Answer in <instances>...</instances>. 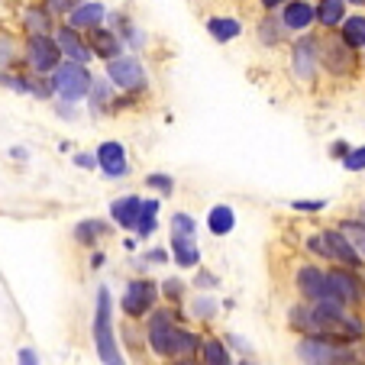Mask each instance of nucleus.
<instances>
[{"label": "nucleus", "mask_w": 365, "mask_h": 365, "mask_svg": "<svg viewBox=\"0 0 365 365\" xmlns=\"http://www.w3.org/2000/svg\"><path fill=\"white\" fill-rule=\"evenodd\" d=\"M185 314L194 324H210V320L217 317V297L210 294V291H197L194 297H187Z\"/></svg>", "instance_id": "393cba45"}, {"label": "nucleus", "mask_w": 365, "mask_h": 365, "mask_svg": "<svg viewBox=\"0 0 365 365\" xmlns=\"http://www.w3.org/2000/svg\"><path fill=\"white\" fill-rule=\"evenodd\" d=\"M339 39L352 48V52H365V14H352L343 20V26L336 29Z\"/></svg>", "instance_id": "c85d7f7f"}, {"label": "nucleus", "mask_w": 365, "mask_h": 365, "mask_svg": "<svg viewBox=\"0 0 365 365\" xmlns=\"http://www.w3.org/2000/svg\"><path fill=\"white\" fill-rule=\"evenodd\" d=\"M259 4H262V10H282L288 0H259Z\"/></svg>", "instance_id": "49530a36"}, {"label": "nucleus", "mask_w": 365, "mask_h": 365, "mask_svg": "<svg viewBox=\"0 0 365 365\" xmlns=\"http://www.w3.org/2000/svg\"><path fill=\"white\" fill-rule=\"evenodd\" d=\"M168 227H172V236H197V220L187 210H175Z\"/></svg>", "instance_id": "f704fd0d"}, {"label": "nucleus", "mask_w": 365, "mask_h": 365, "mask_svg": "<svg viewBox=\"0 0 365 365\" xmlns=\"http://www.w3.org/2000/svg\"><path fill=\"white\" fill-rule=\"evenodd\" d=\"M103 262H107V252H101V249H94V255H91V269H101Z\"/></svg>", "instance_id": "a18cd8bd"}, {"label": "nucleus", "mask_w": 365, "mask_h": 365, "mask_svg": "<svg viewBox=\"0 0 365 365\" xmlns=\"http://www.w3.org/2000/svg\"><path fill=\"white\" fill-rule=\"evenodd\" d=\"M81 4H88V0H42V7H46L52 16H58V14L68 16L71 10H78Z\"/></svg>", "instance_id": "4c0bfd02"}, {"label": "nucleus", "mask_w": 365, "mask_h": 365, "mask_svg": "<svg viewBox=\"0 0 365 365\" xmlns=\"http://www.w3.org/2000/svg\"><path fill=\"white\" fill-rule=\"evenodd\" d=\"M88 110L94 120H103L107 113H113V103H117V88L107 75H94V84H91V94H88Z\"/></svg>", "instance_id": "f3484780"}, {"label": "nucleus", "mask_w": 365, "mask_h": 365, "mask_svg": "<svg viewBox=\"0 0 365 365\" xmlns=\"http://www.w3.org/2000/svg\"><path fill=\"white\" fill-rule=\"evenodd\" d=\"M162 365H200V359H172V362H162Z\"/></svg>", "instance_id": "de8ad7c7"}, {"label": "nucleus", "mask_w": 365, "mask_h": 365, "mask_svg": "<svg viewBox=\"0 0 365 365\" xmlns=\"http://www.w3.org/2000/svg\"><path fill=\"white\" fill-rule=\"evenodd\" d=\"M204 26H207V33H210V39L220 42V46H227V42H233L242 36L240 16H207Z\"/></svg>", "instance_id": "b1692460"}, {"label": "nucleus", "mask_w": 365, "mask_h": 365, "mask_svg": "<svg viewBox=\"0 0 365 365\" xmlns=\"http://www.w3.org/2000/svg\"><path fill=\"white\" fill-rule=\"evenodd\" d=\"M304 252H307L314 262L343 265V269H356V272L365 269L359 252L349 246V240H346L336 227H324V230H317V233H310L307 240H304Z\"/></svg>", "instance_id": "7ed1b4c3"}, {"label": "nucleus", "mask_w": 365, "mask_h": 365, "mask_svg": "<svg viewBox=\"0 0 365 365\" xmlns=\"http://www.w3.org/2000/svg\"><path fill=\"white\" fill-rule=\"evenodd\" d=\"M71 162H75L78 168H84V172H97V152H75L71 155Z\"/></svg>", "instance_id": "ea45409f"}, {"label": "nucleus", "mask_w": 365, "mask_h": 365, "mask_svg": "<svg viewBox=\"0 0 365 365\" xmlns=\"http://www.w3.org/2000/svg\"><path fill=\"white\" fill-rule=\"evenodd\" d=\"M97 172L107 181H123L130 175V159H126V145L120 139H103L97 145Z\"/></svg>", "instance_id": "ddd939ff"}, {"label": "nucleus", "mask_w": 365, "mask_h": 365, "mask_svg": "<svg viewBox=\"0 0 365 365\" xmlns=\"http://www.w3.org/2000/svg\"><path fill=\"white\" fill-rule=\"evenodd\" d=\"M168 259H172V252H168V249H162V246H152L149 252H145V259H143V262H145V265H165Z\"/></svg>", "instance_id": "a19ab883"}, {"label": "nucleus", "mask_w": 365, "mask_h": 365, "mask_svg": "<svg viewBox=\"0 0 365 365\" xmlns=\"http://www.w3.org/2000/svg\"><path fill=\"white\" fill-rule=\"evenodd\" d=\"M91 339H94V349L101 365H130L123 356V346H120L117 327H113V297L110 288L101 284L94 297V320H91Z\"/></svg>", "instance_id": "f03ea898"}, {"label": "nucleus", "mask_w": 365, "mask_h": 365, "mask_svg": "<svg viewBox=\"0 0 365 365\" xmlns=\"http://www.w3.org/2000/svg\"><path fill=\"white\" fill-rule=\"evenodd\" d=\"M282 23L288 33L304 36V33H310L314 23H317V7H314L310 0H288L282 7Z\"/></svg>", "instance_id": "2eb2a0df"}, {"label": "nucleus", "mask_w": 365, "mask_h": 365, "mask_svg": "<svg viewBox=\"0 0 365 365\" xmlns=\"http://www.w3.org/2000/svg\"><path fill=\"white\" fill-rule=\"evenodd\" d=\"M162 304V291L159 282H152L145 275H136L123 284V294H120V310H123L126 320H145L152 310Z\"/></svg>", "instance_id": "0eeeda50"}, {"label": "nucleus", "mask_w": 365, "mask_h": 365, "mask_svg": "<svg viewBox=\"0 0 365 365\" xmlns=\"http://www.w3.org/2000/svg\"><path fill=\"white\" fill-rule=\"evenodd\" d=\"M88 46H91V52H94V58H101L103 65L113 62V58H120V56H126L123 39H120L110 26L91 29V33H88Z\"/></svg>", "instance_id": "dca6fc26"}, {"label": "nucleus", "mask_w": 365, "mask_h": 365, "mask_svg": "<svg viewBox=\"0 0 365 365\" xmlns=\"http://www.w3.org/2000/svg\"><path fill=\"white\" fill-rule=\"evenodd\" d=\"M159 291H162V304H172V307H185L187 304V284L185 278H162L159 282Z\"/></svg>", "instance_id": "2f4dec72"}, {"label": "nucleus", "mask_w": 365, "mask_h": 365, "mask_svg": "<svg viewBox=\"0 0 365 365\" xmlns=\"http://www.w3.org/2000/svg\"><path fill=\"white\" fill-rule=\"evenodd\" d=\"M236 365H259V362H255V359H249V356H246V359H240V362H236Z\"/></svg>", "instance_id": "8fccbe9b"}, {"label": "nucleus", "mask_w": 365, "mask_h": 365, "mask_svg": "<svg viewBox=\"0 0 365 365\" xmlns=\"http://www.w3.org/2000/svg\"><path fill=\"white\" fill-rule=\"evenodd\" d=\"M320 71L333 81H343V78H352L359 71V52H352L339 33H330L320 39Z\"/></svg>", "instance_id": "1a4fd4ad"}, {"label": "nucleus", "mask_w": 365, "mask_h": 365, "mask_svg": "<svg viewBox=\"0 0 365 365\" xmlns=\"http://www.w3.org/2000/svg\"><path fill=\"white\" fill-rule=\"evenodd\" d=\"M110 223L107 220H97V217H88V220L75 223V230H71V236H75L78 246L84 249H97V242L103 240V236H110Z\"/></svg>", "instance_id": "4be33fe9"}, {"label": "nucleus", "mask_w": 365, "mask_h": 365, "mask_svg": "<svg viewBox=\"0 0 365 365\" xmlns=\"http://www.w3.org/2000/svg\"><path fill=\"white\" fill-rule=\"evenodd\" d=\"M107 78L113 81V88L130 97L149 91V71H145L139 56H120V58H113V62H107Z\"/></svg>", "instance_id": "f8f14e48"}, {"label": "nucleus", "mask_w": 365, "mask_h": 365, "mask_svg": "<svg viewBox=\"0 0 365 365\" xmlns=\"http://www.w3.org/2000/svg\"><path fill=\"white\" fill-rule=\"evenodd\" d=\"M291 288H294L297 301H307V304H320V301H330V282H327V265L314 262H301L291 275Z\"/></svg>", "instance_id": "9b49d317"}, {"label": "nucleus", "mask_w": 365, "mask_h": 365, "mask_svg": "<svg viewBox=\"0 0 365 365\" xmlns=\"http://www.w3.org/2000/svg\"><path fill=\"white\" fill-rule=\"evenodd\" d=\"M343 168H346L349 175L365 172V143H362V145H352V152L343 159Z\"/></svg>", "instance_id": "c9c22d12"}, {"label": "nucleus", "mask_w": 365, "mask_h": 365, "mask_svg": "<svg viewBox=\"0 0 365 365\" xmlns=\"http://www.w3.org/2000/svg\"><path fill=\"white\" fill-rule=\"evenodd\" d=\"M320 39L324 36L317 33H304L291 42L288 48V68L291 78L304 88H317V78H320Z\"/></svg>", "instance_id": "39448f33"}, {"label": "nucleus", "mask_w": 365, "mask_h": 365, "mask_svg": "<svg viewBox=\"0 0 365 365\" xmlns=\"http://www.w3.org/2000/svg\"><path fill=\"white\" fill-rule=\"evenodd\" d=\"M317 7V23L327 29V33H336L339 26H343V20H346V0H317L314 4Z\"/></svg>", "instance_id": "a878e982"}, {"label": "nucleus", "mask_w": 365, "mask_h": 365, "mask_svg": "<svg viewBox=\"0 0 365 365\" xmlns=\"http://www.w3.org/2000/svg\"><path fill=\"white\" fill-rule=\"evenodd\" d=\"M197 359H200V365H236L233 362V349L227 346V339L210 336V333H207L204 343H200Z\"/></svg>", "instance_id": "5701e85b"}, {"label": "nucleus", "mask_w": 365, "mask_h": 365, "mask_svg": "<svg viewBox=\"0 0 365 365\" xmlns=\"http://www.w3.org/2000/svg\"><path fill=\"white\" fill-rule=\"evenodd\" d=\"M48 84L56 91V101H68V103H81L88 101L91 84H94V71L88 65H78L65 58L52 75H48Z\"/></svg>", "instance_id": "423d86ee"}, {"label": "nucleus", "mask_w": 365, "mask_h": 365, "mask_svg": "<svg viewBox=\"0 0 365 365\" xmlns=\"http://www.w3.org/2000/svg\"><path fill=\"white\" fill-rule=\"evenodd\" d=\"M168 252H172V262L181 272H197L200 269V246L197 236H172L168 242Z\"/></svg>", "instance_id": "6ab92c4d"}, {"label": "nucleus", "mask_w": 365, "mask_h": 365, "mask_svg": "<svg viewBox=\"0 0 365 365\" xmlns=\"http://www.w3.org/2000/svg\"><path fill=\"white\" fill-rule=\"evenodd\" d=\"M159 210H162V197H143V214L136 223V240H149L159 230Z\"/></svg>", "instance_id": "7c9ffc66"}, {"label": "nucleus", "mask_w": 365, "mask_h": 365, "mask_svg": "<svg viewBox=\"0 0 365 365\" xmlns=\"http://www.w3.org/2000/svg\"><path fill=\"white\" fill-rule=\"evenodd\" d=\"M62 62H65V56H62V48H58L56 36H26V46H23V71L48 78Z\"/></svg>", "instance_id": "9d476101"}, {"label": "nucleus", "mask_w": 365, "mask_h": 365, "mask_svg": "<svg viewBox=\"0 0 365 365\" xmlns=\"http://www.w3.org/2000/svg\"><path fill=\"white\" fill-rule=\"evenodd\" d=\"M346 4H356V7H365V0H346Z\"/></svg>", "instance_id": "3c124183"}, {"label": "nucleus", "mask_w": 365, "mask_h": 365, "mask_svg": "<svg viewBox=\"0 0 365 365\" xmlns=\"http://www.w3.org/2000/svg\"><path fill=\"white\" fill-rule=\"evenodd\" d=\"M16 362L20 365H39V356H36L33 346H23V349L16 352Z\"/></svg>", "instance_id": "37998d69"}, {"label": "nucleus", "mask_w": 365, "mask_h": 365, "mask_svg": "<svg viewBox=\"0 0 365 365\" xmlns=\"http://www.w3.org/2000/svg\"><path fill=\"white\" fill-rule=\"evenodd\" d=\"M204 227L210 236H217V240H223V236H230L236 230V210L230 204H214L210 210H207L204 217Z\"/></svg>", "instance_id": "412c9836"}, {"label": "nucleus", "mask_w": 365, "mask_h": 365, "mask_svg": "<svg viewBox=\"0 0 365 365\" xmlns=\"http://www.w3.org/2000/svg\"><path fill=\"white\" fill-rule=\"evenodd\" d=\"M123 246H126V249H130V252H136L139 240H136V236H126V240H123Z\"/></svg>", "instance_id": "09e8293b"}, {"label": "nucleus", "mask_w": 365, "mask_h": 365, "mask_svg": "<svg viewBox=\"0 0 365 365\" xmlns=\"http://www.w3.org/2000/svg\"><path fill=\"white\" fill-rule=\"evenodd\" d=\"M288 207L294 210V214H320V210L330 207V200H324V197H317V200H288Z\"/></svg>", "instance_id": "e433bc0d"}, {"label": "nucleus", "mask_w": 365, "mask_h": 365, "mask_svg": "<svg viewBox=\"0 0 365 365\" xmlns=\"http://www.w3.org/2000/svg\"><path fill=\"white\" fill-rule=\"evenodd\" d=\"M145 187H152L155 191V197H172L175 194V178L172 175H165V172H152V175H145Z\"/></svg>", "instance_id": "72a5a7b5"}, {"label": "nucleus", "mask_w": 365, "mask_h": 365, "mask_svg": "<svg viewBox=\"0 0 365 365\" xmlns=\"http://www.w3.org/2000/svg\"><path fill=\"white\" fill-rule=\"evenodd\" d=\"M103 20H107V7H103V4H97V0H88V4H81L78 10H71L65 23H68L71 29H78V33L88 36L91 29L103 26Z\"/></svg>", "instance_id": "aec40b11"}, {"label": "nucleus", "mask_w": 365, "mask_h": 365, "mask_svg": "<svg viewBox=\"0 0 365 365\" xmlns=\"http://www.w3.org/2000/svg\"><path fill=\"white\" fill-rule=\"evenodd\" d=\"M259 42H262L265 48H278V46H284L288 42V29H284V23H282V16H262L259 20Z\"/></svg>", "instance_id": "c756f323"}, {"label": "nucleus", "mask_w": 365, "mask_h": 365, "mask_svg": "<svg viewBox=\"0 0 365 365\" xmlns=\"http://www.w3.org/2000/svg\"><path fill=\"white\" fill-rule=\"evenodd\" d=\"M23 56L16 52V42L10 36H0V71H16L23 68Z\"/></svg>", "instance_id": "473e14b6"}, {"label": "nucleus", "mask_w": 365, "mask_h": 365, "mask_svg": "<svg viewBox=\"0 0 365 365\" xmlns=\"http://www.w3.org/2000/svg\"><path fill=\"white\" fill-rule=\"evenodd\" d=\"M139 214H143V197L139 194H123V197H117L110 204V220L126 233H136Z\"/></svg>", "instance_id": "a211bd4d"}, {"label": "nucleus", "mask_w": 365, "mask_h": 365, "mask_svg": "<svg viewBox=\"0 0 365 365\" xmlns=\"http://www.w3.org/2000/svg\"><path fill=\"white\" fill-rule=\"evenodd\" d=\"M217 284H220V278H217L214 272L197 269V275H194V288H200V291H214Z\"/></svg>", "instance_id": "58836bf2"}, {"label": "nucleus", "mask_w": 365, "mask_h": 365, "mask_svg": "<svg viewBox=\"0 0 365 365\" xmlns=\"http://www.w3.org/2000/svg\"><path fill=\"white\" fill-rule=\"evenodd\" d=\"M7 155H10L14 162H29V149H26V145H14Z\"/></svg>", "instance_id": "c03bdc74"}, {"label": "nucleus", "mask_w": 365, "mask_h": 365, "mask_svg": "<svg viewBox=\"0 0 365 365\" xmlns=\"http://www.w3.org/2000/svg\"><path fill=\"white\" fill-rule=\"evenodd\" d=\"M23 29H26V36H52L56 33V16L46 7H26L23 10Z\"/></svg>", "instance_id": "bb28decb"}, {"label": "nucleus", "mask_w": 365, "mask_h": 365, "mask_svg": "<svg viewBox=\"0 0 365 365\" xmlns=\"http://www.w3.org/2000/svg\"><path fill=\"white\" fill-rule=\"evenodd\" d=\"M56 42L58 48H62V56L68 58V62H78V65H91L94 62V52H91L88 46V36L78 33V29H71L68 23H62V26H56Z\"/></svg>", "instance_id": "4468645a"}, {"label": "nucleus", "mask_w": 365, "mask_h": 365, "mask_svg": "<svg viewBox=\"0 0 365 365\" xmlns=\"http://www.w3.org/2000/svg\"><path fill=\"white\" fill-rule=\"evenodd\" d=\"M145 333V349L159 362H172V359H197L204 333H197L187 324L185 307H172V304H159L149 317L143 320Z\"/></svg>", "instance_id": "f257e3e1"}, {"label": "nucleus", "mask_w": 365, "mask_h": 365, "mask_svg": "<svg viewBox=\"0 0 365 365\" xmlns=\"http://www.w3.org/2000/svg\"><path fill=\"white\" fill-rule=\"evenodd\" d=\"M349 152H352V145L346 143V139H336V143L330 145V159H339V162H343L346 155H349Z\"/></svg>", "instance_id": "79ce46f5"}, {"label": "nucleus", "mask_w": 365, "mask_h": 365, "mask_svg": "<svg viewBox=\"0 0 365 365\" xmlns=\"http://www.w3.org/2000/svg\"><path fill=\"white\" fill-rule=\"evenodd\" d=\"M294 359H297V365H359V362H365L356 346H339L324 336H297Z\"/></svg>", "instance_id": "20e7f679"}, {"label": "nucleus", "mask_w": 365, "mask_h": 365, "mask_svg": "<svg viewBox=\"0 0 365 365\" xmlns=\"http://www.w3.org/2000/svg\"><path fill=\"white\" fill-rule=\"evenodd\" d=\"M327 282H330V301L349 310H365V272L327 265Z\"/></svg>", "instance_id": "6e6552de"}, {"label": "nucleus", "mask_w": 365, "mask_h": 365, "mask_svg": "<svg viewBox=\"0 0 365 365\" xmlns=\"http://www.w3.org/2000/svg\"><path fill=\"white\" fill-rule=\"evenodd\" d=\"M333 227H336L339 233L349 240V246L356 249L359 259L365 262V220H362V217H356V214H352V217H339Z\"/></svg>", "instance_id": "cd10ccee"}]
</instances>
